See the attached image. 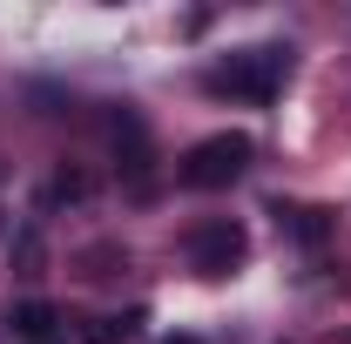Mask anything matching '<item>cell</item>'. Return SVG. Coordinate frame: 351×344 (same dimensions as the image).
Instances as JSON below:
<instances>
[{
  "instance_id": "cell-1",
  "label": "cell",
  "mask_w": 351,
  "mask_h": 344,
  "mask_svg": "<svg viewBox=\"0 0 351 344\" xmlns=\"http://www.w3.org/2000/svg\"><path fill=\"white\" fill-rule=\"evenodd\" d=\"M291 75V47L284 41H263V47H237L230 61L210 68V95H237V101H277V88Z\"/></svg>"
},
{
  "instance_id": "cell-2",
  "label": "cell",
  "mask_w": 351,
  "mask_h": 344,
  "mask_svg": "<svg viewBox=\"0 0 351 344\" xmlns=\"http://www.w3.org/2000/svg\"><path fill=\"white\" fill-rule=\"evenodd\" d=\"M250 156H257V149H250V135L223 129V135H203V142L182 156V169H176V175H182L189 189H230L237 175L250 169Z\"/></svg>"
},
{
  "instance_id": "cell-3",
  "label": "cell",
  "mask_w": 351,
  "mask_h": 344,
  "mask_svg": "<svg viewBox=\"0 0 351 344\" xmlns=\"http://www.w3.org/2000/svg\"><path fill=\"white\" fill-rule=\"evenodd\" d=\"M243 257H250V236H243L237 216H203L189 230V270L196 277H230Z\"/></svg>"
},
{
  "instance_id": "cell-4",
  "label": "cell",
  "mask_w": 351,
  "mask_h": 344,
  "mask_svg": "<svg viewBox=\"0 0 351 344\" xmlns=\"http://www.w3.org/2000/svg\"><path fill=\"white\" fill-rule=\"evenodd\" d=\"M7 324H14V338H21V344H68V338H61V310H54L47 297L14 304V310H7Z\"/></svg>"
},
{
  "instance_id": "cell-5",
  "label": "cell",
  "mask_w": 351,
  "mask_h": 344,
  "mask_svg": "<svg viewBox=\"0 0 351 344\" xmlns=\"http://www.w3.org/2000/svg\"><path fill=\"white\" fill-rule=\"evenodd\" d=\"M277 223H284L304 250H317V243L331 236V210H317V203H277Z\"/></svg>"
},
{
  "instance_id": "cell-6",
  "label": "cell",
  "mask_w": 351,
  "mask_h": 344,
  "mask_svg": "<svg viewBox=\"0 0 351 344\" xmlns=\"http://www.w3.org/2000/svg\"><path fill=\"white\" fill-rule=\"evenodd\" d=\"M142 324H149V310H122V317H101V324L88 331V344H135V338H142Z\"/></svg>"
},
{
  "instance_id": "cell-7",
  "label": "cell",
  "mask_w": 351,
  "mask_h": 344,
  "mask_svg": "<svg viewBox=\"0 0 351 344\" xmlns=\"http://www.w3.org/2000/svg\"><path fill=\"white\" fill-rule=\"evenodd\" d=\"M82 196H88V175H75V169H61L47 182V203H82Z\"/></svg>"
},
{
  "instance_id": "cell-8",
  "label": "cell",
  "mask_w": 351,
  "mask_h": 344,
  "mask_svg": "<svg viewBox=\"0 0 351 344\" xmlns=\"http://www.w3.org/2000/svg\"><path fill=\"white\" fill-rule=\"evenodd\" d=\"M162 344H203V338H189V331H182V338H162Z\"/></svg>"
}]
</instances>
